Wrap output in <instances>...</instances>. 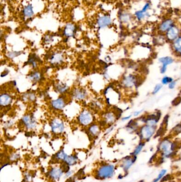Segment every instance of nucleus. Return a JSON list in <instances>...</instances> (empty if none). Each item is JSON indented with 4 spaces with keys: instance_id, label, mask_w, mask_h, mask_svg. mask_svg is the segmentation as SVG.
<instances>
[{
    "instance_id": "1",
    "label": "nucleus",
    "mask_w": 181,
    "mask_h": 182,
    "mask_svg": "<svg viewBox=\"0 0 181 182\" xmlns=\"http://www.w3.org/2000/svg\"><path fill=\"white\" fill-rule=\"evenodd\" d=\"M176 143L168 138H165L160 142L158 150L164 158H167L172 156V154L176 150Z\"/></svg>"
},
{
    "instance_id": "2",
    "label": "nucleus",
    "mask_w": 181,
    "mask_h": 182,
    "mask_svg": "<svg viewBox=\"0 0 181 182\" xmlns=\"http://www.w3.org/2000/svg\"><path fill=\"white\" fill-rule=\"evenodd\" d=\"M115 166L110 163L101 165L95 173V177L99 180H106L113 177L115 173Z\"/></svg>"
},
{
    "instance_id": "3",
    "label": "nucleus",
    "mask_w": 181,
    "mask_h": 182,
    "mask_svg": "<svg viewBox=\"0 0 181 182\" xmlns=\"http://www.w3.org/2000/svg\"><path fill=\"white\" fill-rule=\"evenodd\" d=\"M157 132V127L143 124L138 129V134L141 141L147 142L153 137Z\"/></svg>"
},
{
    "instance_id": "4",
    "label": "nucleus",
    "mask_w": 181,
    "mask_h": 182,
    "mask_svg": "<svg viewBox=\"0 0 181 182\" xmlns=\"http://www.w3.org/2000/svg\"><path fill=\"white\" fill-rule=\"evenodd\" d=\"M138 79L136 75L129 74L123 77L121 80L122 86L124 89H134L138 86Z\"/></svg>"
},
{
    "instance_id": "5",
    "label": "nucleus",
    "mask_w": 181,
    "mask_h": 182,
    "mask_svg": "<svg viewBox=\"0 0 181 182\" xmlns=\"http://www.w3.org/2000/svg\"><path fill=\"white\" fill-rule=\"evenodd\" d=\"M158 62L161 64L160 72L164 75L167 72L168 66L174 62V59L171 56H161L158 58Z\"/></svg>"
},
{
    "instance_id": "6",
    "label": "nucleus",
    "mask_w": 181,
    "mask_h": 182,
    "mask_svg": "<svg viewBox=\"0 0 181 182\" xmlns=\"http://www.w3.org/2000/svg\"><path fill=\"white\" fill-rule=\"evenodd\" d=\"M181 35V30L175 25L172 26L169 30L165 33V39L168 41L172 43L175 39Z\"/></svg>"
},
{
    "instance_id": "7",
    "label": "nucleus",
    "mask_w": 181,
    "mask_h": 182,
    "mask_svg": "<svg viewBox=\"0 0 181 182\" xmlns=\"http://www.w3.org/2000/svg\"><path fill=\"white\" fill-rule=\"evenodd\" d=\"M78 121L81 125L86 126L92 123L93 116L89 111L84 110L81 113L78 117Z\"/></svg>"
},
{
    "instance_id": "8",
    "label": "nucleus",
    "mask_w": 181,
    "mask_h": 182,
    "mask_svg": "<svg viewBox=\"0 0 181 182\" xmlns=\"http://www.w3.org/2000/svg\"><path fill=\"white\" fill-rule=\"evenodd\" d=\"M136 160L137 157L133 156L132 155L131 156L126 157L121 161L120 166L124 171L127 173L136 163Z\"/></svg>"
},
{
    "instance_id": "9",
    "label": "nucleus",
    "mask_w": 181,
    "mask_h": 182,
    "mask_svg": "<svg viewBox=\"0 0 181 182\" xmlns=\"http://www.w3.org/2000/svg\"><path fill=\"white\" fill-rule=\"evenodd\" d=\"M64 173V171L63 170L61 166H55L52 167V168L50 169L48 171V175L52 180L54 181H58L60 180L61 178L62 177Z\"/></svg>"
},
{
    "instance_id": "10",
    "label": "nucleus",
    "mask_w": 181,
    "mask_h": 182,
    "mask_svg": "<svg viewBox=\"0 0 181 182\" xmlns=\"http://www.w3.org/2000/svg\"><path fill=\"white\" fill-rule=\"evenodd\" d=\"M51 127L52 132L54 134H61L64 131L65 127L62 121L58 119H54L51 121Z\"/></svg>"
},
{
    "instance_id": "11",
    "label": "nucleus",
    "mask_w": 181,
    "mask_h": 182,
    "mask_svg": "<svg viewBox=\"0 0 181 182\" xmlns=\"http://www.w3.org/2000/svg\"><path fill=\"white\" fill-rule=\"evenodd\" d=\"M21 121L25 126L28 130H32L36 127V121L35 120L34 118L31 115L24 116L22 118Z\"/></svg>"
},
{
    "instance_id": "12",
    "label": "nucleus",
    "mask_w": 181,
    "mask_h": 182,
    "mask_svg": "<svg viewBox=\"0 0 181 182\" xmlns=\"http://www.w3.org/2000/svg\"><path fill=\"white\" fill-rule=\"evenodd\" d=\"M160 115L157 113H153L148 115L146 118H143L144 124H147L150 126L157 127L159 123Z\"/></svg>"
},
{
    "instance_id": "13",
    "label": "nucleus",
    "mask_w": 181,
    "mask_h": 182,
    "mask_svg": "<svg viewBox=\"0 0 181 182\" xmlns=\"http://www.w3.org/2000/svg\"><path fill=\"white\" fill-rule=\"evenodd\" d=\"M171 48L175 56L181 58V35L171 43Z\"/></svg>"
},
{
    "instance_id": "14",
    "label": "nucleus",
    "mask_w": 181,
    "mask_h": 182,
    "mask_svg": "<svg viewBox=\"0 0 181 182\" xmlns=\"http://www.w3.org/2000/svg\"><path fill=\"white\" fill-rule=\"evenodd\" d=\"M174 25V21L172 19H167L160 24L158 29L161 33H166Z\"/></svg>"
},
{
    "instance_id": "15",
    "label": "nucleus",
    "mask_w": 181,
    "mask_h": 182,
    "mask_svg": "<svg viewBox=\"0 0 181 182\" xmlns=\"http://www.w3.org/2000/svg\"><path fill=\"white\" fill-rule=\"evenodd\" d=\"M112 23V21L110 16L104 15L98 18L97 24L99 28H103L110 26Z\"/></svg>"
},
{
    "instance_id": "16",
    "label": "nucleus",
    "mask_w": 181,
    "mask_h": 182,
    "mask_svg": "<svg viewBox=\"0 0 181 182\" xmlns=\"http://www.w3.org/2000/svg\"><path fill=\"white\" fill-rule=\"evenodd\" d=\"M76 27L74 24L69 23L65 26L63 31V34L67 37H73L76 33Z\"/></svg>"
},
{
    "instance_id": "17",
    "label": "nucleus",
    "mask_w": 181,
    "mask_h": 182,
    "mask_svg": "<svg viewBox=\"0 0 181 182\" xmlns=\"http://www.w3.org/2000/svg\"><path fill=\"white\" fill-rule=\"evenodd\" d=\"M66 105V102L63 98H60L56 100H53L51 102L52 108L55 110H60L64 108Z\"/></svg>"
},
{
    "instance_id": "18",
    "label": "nucleus",
    "mask_w": 181,
    "mask_h": 182,
    "mask_svg": "<svg viewBox=\"0 0 181 182\" xmlns=\"http://www.w3.org/2000/svg\"><path fill=\"white\" fill-rule=\"evenodd\" d=\"M12 98L7 93H3L0 96V104L3 106H6L11 104Z\"/></svg>"
},
{
    "instance_id": "19",
    "label": "nucleus",
    "mask_w": 181,
    "mask_h": 182,
    "mask_svg": "<svg viewBox=\"0 0 181 182\" xmlns=\"http://www.w3.org/2000/svg\"><path fill=\"white\" fill-rule=\"evenodd\" d=\"M73 96L77 100L84 99L87 96L86 91L83 89H76L73 91Z\"/></svg>"
},
{
    "instance_id": "20",
    "label": "nucleus",
    "mask_w": 181,
    "mask_h": 182,
    "mask_svg": "<svg viewBox=\"0 0 181 182\" xmlns=\"http://www.w3.org/2000/svg\"><path fill=\"white\" fill-rule=\"evenodd\" d=\"M105 121L106 124L109 125L114 123L117 119V115L113 112H108L105 115Z\"/></svg>"
},
{
    "instance_id": "21",
    "label": "nucleus",
    "mask_w": 181,
    "mask_h": 182,
    "mask_svg": "<svg viewBox=\"0 0 181 182\" xmlns=\"http://www.w3.org/2000/svg\"><path fill=\"white\" fill-rule=\"evenodd\" d=\"M78 161V157L74 154L67 155V158L65 159L63 163H66L67 164L71 166L76 165Z\"/></svg>"
},
{
    "instance_id": "22",
    "label": "nucleus",
    "mask_w": 181,
    "mask_h": 182,
    "mask_svg": "<svg viewBox=\"0 0 181 182\" xmlns=\"http://www.w3.org/2000/svg\"><path fill=\"white\" fill-rule=\"evenodd\" d=\"M63 60V56L60 53H56L51 57V62L53 64H59Z\"/></svg>"
},
{
    "instance_id": "23",
    "label": "nucleus",
    "mask_w": 181,
    "mask_h": 182,
    "mask_svg": "<svg viewBox=\"0 0 181 182\" xmlns=\"http://www.w3.org/2000/svg\"><path fill=\"white\" fill-rule=\"evenodd\" d=\"M145 144H146V142H143V141H140V143H139L134 148L133 151L132 152V153H131L132 156L137 157L139 154H140V153L143 149Z\"/></svg>"
},
{
    "instance_id": "24",
    "label": "nucleus",
    "mask_w": 181,
    "mask_h": 182,
    "mask_svg": "<svg viewBox=\"0 0 181 182\" xmlns=\"http://www.w3.org/2000/svg\"><path fill=\"white\" fill-rule=\"evenodd\" d=\"M149 15L148 11H144L143 10H140L137 11L135 13V15L137 19L139 21H142V20L146 18Z\"/></svg>"
},
{
    "instance_id": "25",
    "label": "nucleus",
    "mask_w": 181,
    "mask_h": 182,
    "mask_svg": "<svg viewBox=\"0 0 181 182\" xmlns=\"http://www.w3.org/2000/svg\"><path fill=\"white\" fill-rule=\"evenodd\" d=\"M33 8L31 5H29L25 7L23 10V14L26 17H31L34 15Z\"/></svg>"
},
{
    "instance_id": "26",
    "label": "nucleus",
    "mask_w": 181,
    "mask_h": 182,
    "mask_svg": "<svg viewBox=\"0 0 181 182\" xmlns=\"http://www.w3.org/2000/svg\"><path fill=\"white\" fill-rule=\"evenodd\" d=\"M99 128L97 125H92L89 128V133L93 136H96L99 134Z\"/></svg>"
},
{
    "instance_id": "27",
    "label": "nucleus",
    "mask_w": 181,
    "mask_h": 182,
    "mask_svg": "<svg viewBox=\"0 0 181 182\" xmlns=\"http://www.w3.org/2000/svg\"><path fill=\"white\" fill-rule=\"evenodd\" d=\"M67 156V154L63 150H61L58 153H56V154H55V159L58 160L62 161L63 162H64Z\"/></svg>"
},
{
    "instance_id": "28",
    "label": "nucleus",
    "mask_w": 181,
    "mask_h": 182,
    "mask_svg": "<svg viewBox=\"0 0 181 182\" xmlns=\"http://www.w3.org/2000/svg\"><path fill=\"white\" fill-rule=\"evenodd\" d=\"M29 79L33 82H38L41 79V74L39 72H35L29 75Z\"/></svg>"
},
{
    "instance_id": "29",
    "label": "nucleus",
    "mask_w": 181,
    "mask_h": 182,
    "mask_svg": "<svg viewBox=\"0 0 181 182\" xmlns=\"http://www.w3.org/2000/svg\"><path fill=\"white\" fill-rule=\"evenodd\" d=\"M167 172V170L166 169H162L158 174L157 176L151 182H159L161 181L162 179L164 177V176L166 175Z\"/></svg>"
},
{
    "instance_id": "30",
    "label": "nucleus",
    "mask_w": 181,
    "mask_h": 182,
    "mask_svg": "<svg viewBox=\"0 0 181 182\" xmlns=\"http://www.w3.org/2000/svg\"><path fill=\"white\" fill-rule=\"evenodd\" d=\"M131 15L128 13H122L120 15V19L124 23L129 22L131 20Z\"/></svg>"
},
{
    "instance_id": "31",
    "label": "nucleus",
    "mask_w": 181,
    "mask_h": 182,
    "mask_svg": "<svg viewBox=\"0 0 181 182\" xmlns=\"http://www.w3.org/2000/svg\"><path fill=\"white\" fill-rule=\"evenodd\" d=\"M174 79L172 77L169 76H164L161 79V84L164 85H168Z\"/></svg>"
},
{
    "instance_id": "32",
    "label": "nucleus",
    "mask_w": 181,
    "mask_h": 182,
    "mask_svg": "<svg viewBox=\"0 0 181 182\" xmlns=\"http://www.w3.org/2000/svg\"><path fill=\"white\" fill-rule=\"evenodd\" d=\"M163 87V85L161 83L157 84L153 87V90L152 91V94L153 96L157 94L160 91L162 90Z\"/></svg>"
},
{
    "instance_id": "33",
    "label": "nucleus",
    "mask_w": 181,
    "mask_h": 182,
    "mask_svg": "<svg viewBox=\"0 0 181 182\" xmlns=\"http://www.w3.org/2000/svg\"><path fill=\"white\" fill-rule=\"evenodd\" d=\"M57 90L58 91V92H60L61 93H64L65 92H66L68 86L66 84H59L56 86Z\"/></svg>"
},
{
    "instance_id": "34",
    "label": "nucleus",
    "mask_w": 181,
    "mask_h": 182,
    "mask_svg": "<svg viewBox=\"0 0 181 182\" xmlns=\"http://www.w3.org/2000/svg\"><path fill=\"white\" fill-rule=\"evenodd\" d=\"M24 100H28L29 101H34L36 100V96L33 93H27L24 96Z\"/></svg>"
},
{
    "instance_id": "35",
    "label": "nucleus",
    "mask_w": 181,
    "mask_h": 182,
    "mask_svg": "<svg viewBox=\"0 0 181 182\" xmlns=\"http://www.w3.org/2000/svg\"><path fill=\"white\" fill-rule=\"evenodd\" d=\"M143 112V109H141V110H139L134 111L132 114L133 117H138L142 114Z\"/></svg>"
},
{
    "instance_id": "36",
    "label": "nucleus",
    "mask_w": 181,
    "mask_h": 182,
    "mask_svg": "<svg viewBox=\"0 0 181 182\" xmlns=\"http://www.w3.org/2000/svg\"><path fill=\"white\" fill-rule=\"evenodd\" d=\"M177 82L176 80H173L172 82H171L168 85V89H173L175 88V87L176 86Z\"/></svg>"
},
{
    "instance_id": "37",
    "label": "nucleus",
    "mask_w": 181,
    "mask_h": 182,
    "mask_svg": "<svg viewBox=\"0 0 181 182\" xmlns=\"http://www.w3.org/2000/svg\"><path fill=\"white\" fill-rule=\"evenodd\" d=\"M132 117H133L132 114H131V115H128L127 116H124V117H122L121 118V120H122V121H123V122L128 121V120H129L131 119V118Z\"/></svg>"
},
{
    "instance_id": "38",
    "label": "nucleus",
    "mask_w": 181,
    "mask_h": 182,
    "mask_svg": "<svg viewBox=\"0 0 181 182\" xmlns=\"http://www.w3.org/2000/svg\"><path fill=\"white\" fill-rule=\"evenodd\" d=\"M20 54V53H19V52H10L9 54V57H10V58H14V57H15V56H19Z\"/></svg>"
},
{
    "instance_id": "39",
    "label": "nucleus",
    "mask_w": 181,
    "mask_h": 182,
    "mask_svg": "<svg viewBox=\"0 0 181 182\" xmlns=\"http://www.w3.org/2000/svg\"><path fill=\"white\" fill-rule=\"evenodd\" d=\"M19 158V156L17 154H12L10 156V159L11 161L16 160Z\"/></svg>"
},
{
    "instance_id": "40",
    "label": "nucleus",
    "mask_w": 181,
    "mask_h": 182,
    "mask_svg": "<svg viewBox=\"0 0 181 182\" xmlns=\"http://www.w3.org/2000/svg\"><path fill=\"white\" fill-rule=\"evenodd\" d=\"M174 131H175L176 133V132H181V125H178L177 126H175V127L174 128Z\"/></svg>"
},
{
    "instance_id": "41",
    "label": "nucleus",
    "mask_w": 181,
    "mask_h": 182,
    "mask_svg": "<svg viewBox=\"0 0 181 182\" xmlns=\"http://www.w3.org/2000/svg\"><path fill=\"white\" fill-rule=\"evenodd\" d=\"M65 177L67 178H69L71 175H72V171L69 170V171H67L65 173Z\"/></svg>"
},
{
    "instance_id": "42",
    "label": "nucleus",
    "mask_w": 181,
    "mask_h": 182,
    "mask_svg": "<svg viewBox=\"0 0 181 182\" xmlns=\"http://www.w3.org/2000/svg\"></svg>"
}]
</instances>
